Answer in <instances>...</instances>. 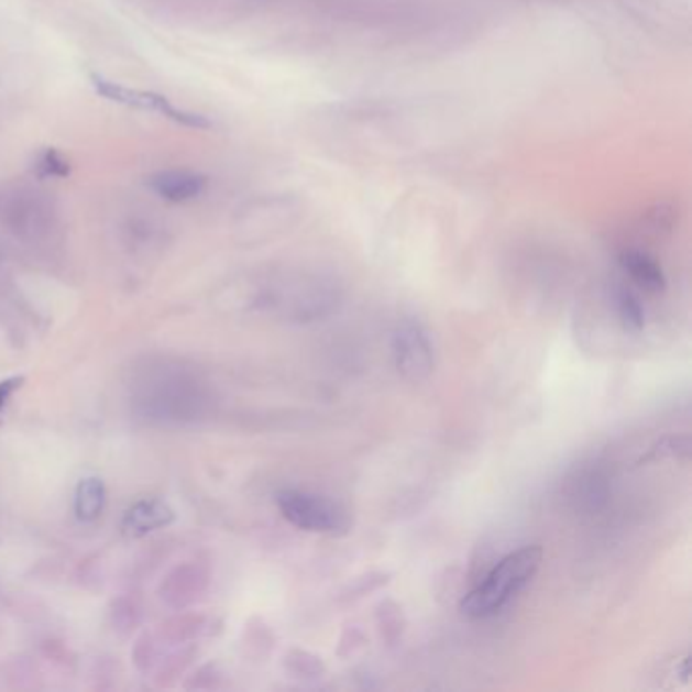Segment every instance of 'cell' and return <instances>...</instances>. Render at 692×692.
I'll list each match as a JSON object with an SVG mask.
<instances>
[{
  "instance_id": "6da1fadb",
  "label": "cell",
  "mask_w": 692,
  "mask_h": 692,
  "mask_svg": "<svg viewBox=\"0 0 692 692\" xmlns=\"http://www.w3.org/2000/svg\"><path fill=\"white\" fill-rule=\"evenodd\" d=\"M542 562L540 547L514 550L490 569V573L461 600V614L468 619H485L499 614L509 601L532 583Z\"/></svg>"
},
{
  "instance_id": "7a4b0ae2",
  "label": "cell",
  "mask_w": 692,
  "mask_h": 692,
  "mask_svg": "<svg viewBox=\"0 0 692 692\" xmlns=\"http://www.w3.org/2000/svg\"><path fill=\"white\" fill-rule=\"evenodd\" d=\"M276 506L288 524L311 535L343 536L352 530L350 512L331 497L283 490L276 494Z\"/></svg>"
},
{
  "instance_id": "3957f363",
  "label": "cell",
  "mask_w": 692,
  "mask_h": 692,
  "mask_svg": "<svg viewBox=\"0 0 692 692\" xmlns=\"http://www.w3.org/2000/svg\"><path fill=\"white\" fill-rule=\"evenodd\" d=\"M393 355L403 378L420 384L435 372V348L427 327L417 319H403L393 333Z\"/></svg>"
},
{
  "instance_id": "277c9868",
  "label": "cell",
  "mask_w": 692,
  "mask_h": 692,
  "mask_svg": "<svg viewBox=\"0 0 692 692\" xmlns=\"http://www.w3.org/2000/svg\"><path fill=\"white\" fill-rule=\"evenodd\" d=\"M92 81L96 92L105 96L108 100H112V102H118V105L134 106V108L161 112L165 117L173 118L175 122H182V124L194 127V129H206V127H209L206 118L171 106L169 100L158 96V94L139 92V90H131V88L118 86L114 81H106L102 78H94Z\"/></svg>"
},
{
  "instance_id": "5b68a950",
  "label": "cell",
  "mask_w": 692,
  "mask_h": 692,
  "mask_svg": "<svg viewBox=\"0 0 692 692\" xmlns=\"http://www.w3.org/2000/svg\"><path fill=\"white\" fill-rule=\"evenodd\" d=\"M175 520V512L169 504L157 497H146L124 512L120 528L122 532L131 538H143L155 530H161L169 526Z\"/></svg>"
},
{
  "instance_id": "8992f818",
  "label": "cell",
  "mask_w": 692,
  "mask_h": 692,
  "mask_svg": "<svg viewBox=\"0 0 692 692\" xmlns=\"http://www.w3.org/2000/svg\"><path fill=\"white\" fill-rule=\"evenodd\" d=\"M7 211H9V220L21 232H35V228L40 230L50 222V216H52V208L45 196L31 187L17 189L9 199Z\"/></svg>"
},
{
  "instance_id": "52a82bcc",
  "label": "cell",
  "mask_w": 692,
  "mask_h": 692,
  "mask_svg": "<svg viewBox=\"0 0 692 692\" xmlns=\"http://www.w3.org/2000/svg\"><path fill=\"white\" fill-rule=\"evenodd\" d=\"M206 583H208V576L201 571V567L182 564L175 571H171L158 589V593H161V600L167 601L173 607H184L199 597Z\"/></svg>"
},
{
  "instance_id": "ba28073f",
  "label": "cell",
  "mask_w": 692,
  "mask_h": 692,
  "mask_svg": "<svg viewBox=\"0 0 692 692\" xmlns=\"http://www.w3.org/2000/svg\"><path fill=\"white\" fill-rule=\"evenodd\" d=\"M149 184L157 196L179 204V201H189L199 196L206 187V179L189 171H165L155 175Z\"/></svg>"
},
{
  "instance_id": "9c48e42d",
  "label": "cell",
  "mask_w": 692,
  "mask_h": 692,
  "mask_svg": "<svg viewBox=\"0 0 692 692\" xmlns=\"http://www.w3.org/2000/svg\"><path fill=\"white\" fill-rule=\"evenodd\" d=\"M622 266L627 275L631 276V281L638 287L648 290V293H662L667 288V276L662 273L660 264L650 259L648 254L638 252V250H627L622 254Z\"/></svg>"
},
{
  "instance_id": "30bf717a",
  "label": "cell",
  "mask_w": 692,
  "mask_h": 692,
  "mask_svg": "<svg viewBox=\"0 0 692 692\" xmlns=\"http://www.w3.org/2000/svg\"><path fill=\"white\" fill-rule=\"evenodd\" d=\"M106 504L105 482L100 477H81L76 487V497H74V512L81 523H92L96 520Z\"/></svg>"
},
{
  "instance_id": "8fae6325",
  "label": "cell",
  "mask_w": 692,
  "mask_h": 692,
  "mask_svg": "<svg viewBox=\"0 0 692 692\" xmlns=\"http://www.w3.org/2000/svg\"><path fill=\"white\" fill-rule=\"evenodd\" d=\"M617 317L622 327L629 333H640L646 327V307L641 303L640 295L631 288L622 287L617 290Z\"/></svg>"
},
{
  "instance_id": "7c38bea8",
  "label": "cell",
  "mask_w": 692,
  "mask_h": 692,
  "mask_svg": "<svg viewBox=\"0 0 692 692\" xmlns=\"http://www.w3.org/2000/svg\"><path fill=\"white\" fill-rule=\"evenodd\" d=\"M285 667L295 679L317 682L326 677V664L321 662V658L305 650H290L285 656Z\"/></svg>"
},
{
  "instance_id": "4fadbf2b",
  "label": "cell",
  "mask_w": 692,
  "mask_h": 692,
  "mask_svg": "<svg viewBox=\"0 0 692 692\" xmlns=\"http://www.w3.org/2000/svg\"><path fill=\"white\" fill-rule=\"evenodd\" d=\"M35 167H37L43 177H66L67 173H69V163L59 153L52 151V149L41 153Z\"/></svg>"
},
{
  "instance_id": "5bb4252c",
  "label": "cell",
  "mask_w": 692,
  "mask_h": 692,
  "mask_svg": "<svg viewBox=\"0 0 692 692\" xmlns=\"http://www.w3.org/2000/svg\"><path fill=\"white\" fill-rule=\"evenodd\" d=\"M112 622H114V629H131L132 626H136V612H134V605L131 601L118 600L112 603Z\"/></svg>"
},
{
  "instance_id": "9a60e30c",
  "label": "cell",
  "mask_w": 692,
  "mask_h": 692,
  "mask_svg": "<svg viewBox=\"0 0 692 692\" xmlns=\"http://www.w3.org/2000/svg\"><path fill=\"white\" fill-rule=\"evenodd\" d=\"M388 576L386 573H378V575H370L367 576V591H374V589L382 587V585H386L388 583ZM362 595H366V576L364 579H358L353 585H350V600H358V597H362Z\"/></svg>"
},
{
  "instance_id": "2e32d148",
  "label": "cell",
  "mask_w": 692,
  "mask_h": 692,
  "mask_svg": "<svg viewBox=\"0 0 692 692\" xmlns=\"http://www.w3.org/2000/svg\"><path fill=\"white\" fill-rule=\"evenodd\" d=\"M23 384H25V376H13V378H7L0 382V410L7 406V403L11 400V396H13Z\"/></svg>"
}]
</instances>
